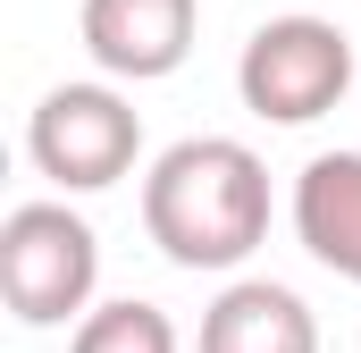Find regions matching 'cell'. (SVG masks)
<instances>
[{
  "mask_svg": "<svg viewBox=\"0 0 361 353\" xmlns=\"http://www.w3.org/2000/svg\"><path fill=\"white\" fill-rule=\"evenodd\" d=\"M68 353H177V320L143 294H118V303H92L76 320Z\"/></svg>",
  "mask_w": 361,
  "mask_h": 353,
  "instance_id": "8",
  "label": "cell"
},
{
  "mask_svg": "<svg viewBox=\"0 0 361 353\" xmlns=\"http://www.w3.org/2000/svg\"><path fill=\"white\" fill-rule=\"evenodd\" d=\"M235 92L269 126H311L353 92V34L336 17H269L235 59Z\"/></svg>",
  "mask_w": 361,
  "mask_h": 353,
  "instance_id": "3",
  "label": "cell"
},
{
  "mask_svg": "<svg viewBox=\"0 0 361 353\" xmlns=\"http://www.w3.org/2000/svg\"><path fill=\"white\" fill-rule=\"evenodd\" d=\"M25 160L51 176L59 193H101L143 160V118L118 85H59L34 101L25 118Z\"/></svg>",
  "mask_w": 361,
  "mask_h": 353,
  "instance_id": "4",
  "label": "cell"
},
{
  "mask_svg": "<svg viewBox=\"0 0 361 353\" xmlns=\"http://www.w3.org/2000/svg\"><path fill=\"white\" fill-rule=\"evenodd\" d=\"M143 236L177 269H244L269 236V169L235 135H185L143 176Z\"/></svg>",
  "mask_w": 361,
  "mask_h": 353,
  "instance_id": "1",
  "label": "cell"
},
{
  "mask_svg": "<svg viewBox=\"0 0 361 353\" xmlns=\"http://www.w3.org/2000/svg\"><path fill=\"white\" fill-rule=\"evenodd\" d=\"M294 236L319 269L361 286V152H319L294 176Z\"/></svg>",
  "mask_w": 361,
  "mask_h": 353,
  "instance_id": "7",
  "label": "cell"
},
{
  "mask_svg": "<svg viewBox=\"0 0 361 353\" xmlns=\"http://www.w3.org/2000/svg\"><path fill=\"white\" fill-rule=\"evenodd\" d=\"M101 286V236L68 202H17L0 219V303L25 328H68L92 311Z\"/></svg>",
  "mask_w": 361,
  "mask_h": 353,
  "instance_id": "2",
  "label": "cell"
},
{
  "mask_svg": "<svg viewBox=\"0 0 361 353\" xmlns=\"http://www.w3.org/2000/svg\"><path fill=\"white\" fill-rule=\"evenodd\" d=\"M193 25H202V0H85L92 68L101 76H126V85L177 76L185 51H193Z\"/></svg>",
  "mask_w": 361,
  "mask_h": 353,
  "instance_id": "5",
  "label": "cell"
},
{
  "mask_svg": "<svg viewBox=\"0 0 361 353\" xmlns=\"http://www.w3.org/2000/svg\"><path fill=\"white\" fill-rule=\"evenodd\" d=\"M202 353H319V320L294 286L277 277H235L202 311Z\"/></svg>",
  "mask_w": 361,
  "mask_h": 353,
  "instance_id": "6",
  "label": "cell"
}]
</instances>
